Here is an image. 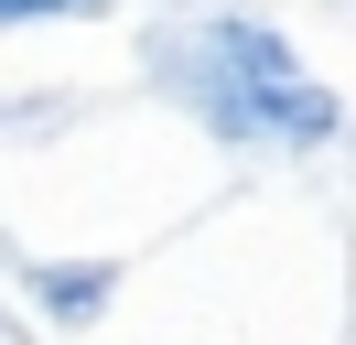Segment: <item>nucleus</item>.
<instances>
[{
	"instance_id": "1",
	"label": "nucleus",
	"mask_w": 356,
	"mask_h": 345,
	"mask_svg": "<svg viewBox=\"0 0 356 345\" xmlns=\"http://www.w3.org/2000/svg\"><path fill=\"white\" fill-rule=\"evenodd\" d=\"M205 97H216V119L248 129V141H324L334 129V97L291 65L281 33H259V22H216V33H205Z\"/></svg>"
},
{
	"instance_id": "2",
	"label": "nucleus",
	"mask_w": 356,
	"mask_h": 345,
	"mask_svg": "<svg viewBox=\"0 0 356 345\" xmlns=\"http://www.w3.org/2000/svg\"><path fill=\"white\" fill-rule=\"evenodd\" d=\"M33 11H87V0H0V22H33Z\"/></svg>"
}]
</instances>
